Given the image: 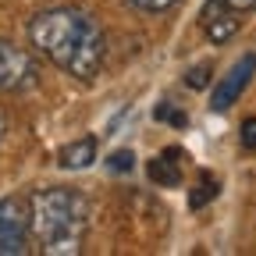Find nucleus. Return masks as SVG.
<instances>
[{
    "label": "nucleus",
    "instance_id": "10",
    "mask_svg": "<svg viewBox=\"0 0 256 256\" xmlns=\"http://www.w3.org/2000/svg\"><path fill=\"white\" fill-rule=\"evenodd\" d=\"M136 11H142V14H164V11H171L178 0H128Z\"/></svg>",
    "mask_w": 256,
    "mask_h": 256
},
{
    "label": "nucleus",
    "instance_id": "4",
    "mask_svg": "<svg viewBox=\"0 0 256 256\" xmlns=\"http://www.w3.org/2000/svg\"><path fill=\"white\" fill-rule=\"evenodd\" d=\"M32 235V200L4 196L0 200V256H22Z\"/></svg>",
    "mask_w": 256,
    "mask_h": 256
},
{
    "label": "nucleus",
    "instance_id": "14",
    "mask_svg": "<svg viewBox=\"0 0 256 256\" xmlns=\"http://www.w3.org/2000/svg\"><path fill=\"white\" fill-rule=\"evenodd\" d=\"M156 114H160V118H164V121H171V124H185V114H182V110H174V114H171L168 107H160Z\"/></svg>",
    "mask_w": 256,
    "mask_h": 256
},
{
    "label": "nucleus",
    "instance_id": "6",
    "mask_svg": "<svg viewBox=\"0 0 256 256\" xmlns=\"http://www.w3.org/2000/svg\"><path fill=\"white\" fill-rule=\"evenodd\" d=\"M252 75H256V54H242L232 68H228V75L217 82V89L210 96V107L214 110H228L238 96L246 92V86L252 82Z\"/></svg>",
    "mask_w": 256,
    "mask_h": 256
},
{
    "label": "nucleus",
    "instance_id": "3",
    "mask_svg": "<svg viewBox=\"0 0 256 256\" xmlns=\"http://www.w3.org/2000/svg\"><path fill=\"white\" fill-rule=\"evenodd\" d=\"M252 11H256V0H203L200 28L214 46H224L242 32Z\"/></svg>",
    "mask_w": 256,
    "mask_h": 256
},
{
    "label": "nucleus",
    "instance_id": "11",
    "mask_svg": "<svg viewBox=\"0 0 256 256\" xmlns=\"http://www.w3.org/2000/svg\"><path fill=\"white\" fill-rule=\"evenodd\" d=\"M238 139H242V146H246V150H252V153H256V118H246V121H242Z\"/></svg>",
    "mask_w": 256,
    "mask_h": 256
},
{
    "label": "nucleus",
    "instance_id": "15",
    "mask_svg": "<svg viewBox=\"0 0 256 256\" xmlns=\"http://www.w3.org/2000/svg\"><path fill=\"white\" fill-rule=\"evenodd\" d=\"M0 136H4V114H0Z\"/></svg>",
    "mask_w": 256,
    "mask_h": 256
},
{
    "label": "nucleus",
    "instance_id": "12",
    "mask_svg": "<svg viewBox=\"0 0 256 256\" xmlns=\"http://www.w3.org/2000/svg\"><path fill=\"white\" fill-rule=\"evenodd\" d=\"M132 160H136L132 150H121V153L110 156V168H114V171H132Z\"/></svg>",
    "mask_w": 256,
    "mask_h": 256
},
{
    "label": "nucleus",
    "instance_id": "5",
    "mask_svg": "<svg viewBox=\"0 0 256 256\" xmlns=\"http://www.w3.org/2000/svg\"><path fill=\"white\" fill-rule=\"evenodd\" d=\"M40 78V68L28 50L14 46L11 40H0V92H25Z\"/></svg>",
    "mask_w": 256,
    "mask_h": 256
},
{
    "label": "nucleus",
    "instance_id": "9",
    "mask_svg": "<svg viewBox=\"0 0 256 256\" xmlns=\"http://www.w3.org/2000/svg\"><path fill=\"white\" fill-rule=\"evenodd\" d=\"M217 188H220V182L206 171V174H200V182H196V192L188 196V203H192V210H200V206H206L214 196H217Z\"/></svg>",
    "mask_w": 256,
    "mask_h": 256
},
{
    "label": "nucleus",
    "instance_id": "7",
    "mask_svg": "<svg viewBox=\"0 0 256 256\" xmlns=\"http://www.w3.org/2000/svg\"><path fill=\"white\" fill-rule=\"evenodd\" d=\"M92 160H96V139H89V136L57 150V164H60L64 171H82V168L92 164Z\"/></svg>",
    "mask_w": 256,
    "mask_h": 256
},
{
    "label": "nucleus",
    "instance_id": "8",
    "mask_svg": "<svg viewBox=\"0 0 256 256\" xmlns=\"http://www.w3.org/2000/svg\"><path fill=\"white\" fill-rule=\"evenodd\" d=\"M171 153H174V150H168V153L153 156L150 164H146V174H150V182H153V185L171 188V185H178V182H182V168L171 160Z\"/></svg>",
    "mask_w": 256,
    "mask_h": 256
},
{
    "label": "nucleus",
    "instance_id": "13",
    "mask_svg": "<svg viewBox=\"0 0 256 256\" xmlns=\"http://www.w3.org/2000/svg\"><path fill=\"white\" fill-rule=\"evenodd\" d=\"M206 72H210V68H206V64H203V68H192L185 82H188L192 89H200V86H206Z\"/></svg>",
    "mask_w": 256,
    "mask_h": 256
},
{
    "label": "nucleus",
    "instance_id": "1",
    "mask_svg": "<svg viewBox=\"0 0 256 256\" xmlns=\"http://www.w3.org/2000/svg\"><path fill=\"white\" fill-rule=\"evenodd\" d=\"M28 43L54 68L78 82H92L107 60V36L100 22L78 8H50L28 18Z\"/></svg>",
    "mask_w": 256,
    "mask_h": 256
},
{
    "label": "nucleus",
    "instance_id": "2",
    "mask_svg": "<svg viewBox=\"0 0 256 256\" xmlns=\"http://www.w3.org/2000/svg\"><path fill=\"white\" fill-rule=\"evenodd\" d=\"M89 196L78 188L57 185V188H40L32 196V232L43 252L50 256H75L82 252L86 232H89Z\"/></svg>",
    "mask_w": 256,
    "mask_h": 256
}]
</instances>
